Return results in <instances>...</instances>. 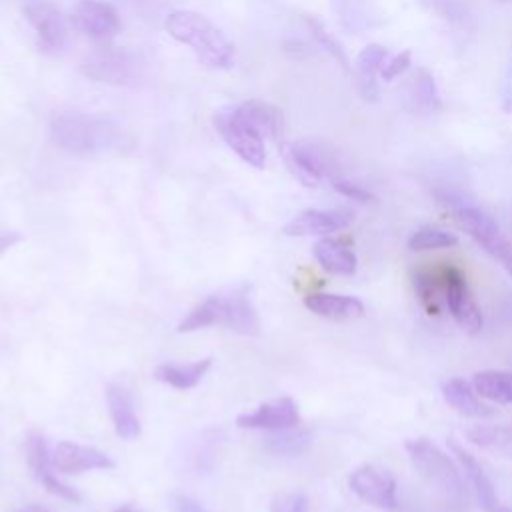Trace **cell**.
<instances>
[{"label":"cell","mask_w":512,"mask_h":512,"mask_svg":"<svg viewBox=\"0 0 512 512\" xmlns=\"http://www.w3.org/2000/svg\"><path fill=\"white\" fill-rule=\"evenodd\" d=\"M414 290L418 294V300L422 306L428 310V314H438L444 300H442V290H440V278L438 270H416L414 272Z\"/></svg>","instance_id":"27"},{"label":"cell","mask_w":512,"mask_h":512,"mask_svg":"<svg viewBox=\"0 0 512 512\" xmlns=\"http://www.w3.org/2000/svg\"><path fill=\"white\" fill-rule=\"evenodd\" d=\"M40 482L44 484V488H46L50 494H56V496H60V498H64V500H70V502H80V494H78L74 488H70L68 484H64V482L54 474V470L48 472Z\"/></svg>","instance_id":"35"},{"label":"cell","mask_w":512,"mask_h":512,"mask_svg":"<svg viewBox=\"0 0 512 512\" xmlns=\"http://www.w3.org/2000/svg\"><path fill=\"white\" fill-rule=\"evenodd\" d=\"M304 306L322 318L348 322L364 316V304L354 296L344 294H326V292H312L304 296Z\"/></svg>","instance_id":"17"},{"label":"cell","mask_w":512,"mask_h":512,"mask_svg":"<svg viewBox=\"0 0 512 512\" xmlns=\"http://www.w3.org/2000/svg\"><path fill=\"white\" fill-rule=\"evenodd\" d=\"M312 254L316 262L330 274L338 276H352L356 272V254L350 246L336 238H320L312 246Z\"/></svg>","instance_id":"19"},{"label":"cell","mask_w":512,"mask_h":512,"mask_svg":"<svg viewBox=\"0 0 512 512\" xmlns=\"http://www.w3.org/2000/svg\"><path fill=\"white\" fill-rule=\"evenodd\" d=\"M80 72L94 82L124 86L136 82L140 76V64L128 50H100L82 60Z\"/></svg>","instance_id":"10"},{"label":"cell","mask_w":512,"mask_h":512,"mask_svg":"<svg viewBox=\"0 0 512 512\" xmlns=\"http://www.w3.org/2000/svg\"><path fill=\"white\" fill-rule=\"evenodd\" d=\"M466 436L472 444H476L480 448L512 456V422L474 426V428L466 430Z\"/></svg>","instance_id":"26"},{"label":"cell","mask_w":512,"mask_h":512,"mask_svg":"<svg viewBox=\"0 0 512 512\" xmlns=\"http://www.w3.org/2000/svg\"><path fill=\"white\" fill-rule=\"evenodd\" d=\"M172 508H174V512H208L200 502H196L194 498L184 496V494L172 496Z\"/></svg>","instance_id":"36"},{"label":"cell","mask_w":512,"mask_h":512,"mask_svg":"<svg viewBox=\"0 0 512 512\" xmlns=\"http://www.w3.org/2000/svg\"><path fill=\"white\" fill-rule=\"evenodd\" d=\"M438 278H440L442 300H444L446 308L450 310L452 318L456 320V324L468 334H478L484 324L482 310H480L464 274L452 264H442L438 268Z\"/></svg>","instance_id":"8"},{"label":"cell","mask_w":512,"mask_h":512,"mask_svg":"<svg viewBox=\"0 0 512 512\" xmlns=\"http://www.w3.org/2000/svg\"><path fill=\"white\" fill-rule=\"evenodd\" d=\"M106 402H108V410L114 422V430L120 438L124 440H134L140 436V420L134 412L132 400L128 396V392L120 386L110 384L106 388Z\"/></svg>","instance_id":"20"},{"label":"cell","mask_w":512,"mask_h":512,"mask_svg":"<svg viewBox=\"0 0 512 512\" xmlns=\"http://www.w3.org/2000/svg\"><path fill=\"white\" fill-rule=\"evenodd\" d=\"M502 108L512 114V60L508 64L506 70V78H504V88H502Z\"/></svg>","instance_id":"37"},{"label":"cell","mask_w":512,"mask_h":512,"mask_svg":"<svg viewBox=\"0 0 512 512\" xmlns=\"http://www.w3.org/2000/svg\"><path fill=\"white\" fill-rule=\"evenodd\" d=\"M424 6H428L430 10H436L440 14H444L446 18L448 16H454L456 12V4L452 0H420Z\"/></svg>","instance_id":"38"},{"label":"cell","mask_w":512,"mask_h":512,"mask_svg":"<svg viewBox=\"0 0 512 512\" xmlns=\"http://www.w3.org/2000/svg\"><path fill=\"white\" fill-rule=\"evenodd\" d=\"M308 444H310V434L306 430L284 428V430H276V434L268 438V446L280 454H298Z\"/></svg>","instance_id":"30"},{"label":"cell","mask_w":512,"mask_h":512,"mask_svg":"<svg viewBox=\"0 0 512 512\" xmlns=\"http://www.w3.org/2000/svg\"><path fill=\"white\" fill-rule=\"evenodd\" d=\"M166 32L188 46L202 64L210 68H230L234 64V46L226 34L206 16L194 10H174L164 20Z\"/></svg>","instance_id":"4"},{"label":"cell","mask_w":512,"mask_h":512,"mask_svg":"<svg viewBox=\"0 0 512 512\" xmlns=\"http://www.w3.org/2000/svg\"><path fill=\"white\" fill-rule=\"evenodd\" d=\"M444 202L450 206L454 222L512 276V244L502 234L498 224L480 208L458 198H446Z\"/></svg>","instance_id":"6"},{"label":"cell","mask_w":512,"mask_h":512,"mask_svg":"<svg viewBox=\"0 0 512 512\" xmlns=\"http://www.w3.org/2000/svg\"><path fill=\"white\" fill-rule=\"evenodd\" d=\"M444 400L462 416L468 418H488L494 414V408L484 404L474 388L462 378H450L442 384Z\"/></svg>","instance_id":"21"},{"label":"cell","mask_w":512,"mask_h":512,"mask_svg":"<svg viewBox=\"0 0 512 512\" xmlns=\"http://www.w3.org/2000/svg\"><path fill=\"white\" fill-rule=\"evenodd\" d=\"M26 458H28V466H30L32 474L36 476V480H42L48 472L54 470L46 440L36 432L28 434V438H26Z\"/></svg>","instance_id":"29"},{"label":"cell","mask_w":512,"mask_h":512,"mask_svg":"<svg viewBox=\"0 0 512 512\" xmlns=\"http://www.w3.org/2000/svg\"><path fill=\"white\" fill-rule=\"evenodd\" d=\"M448 446H450L452 454L458 458V462L462 466V472H464L468 484L472 486L480 508L486 510V512H512L510 508L500 504V500L496 496V490H494V484L488 478V474L484 472L482 464L468 450H464L454 438H448Z\"/></svg>","instance_id":"15"},{"label":"cell","mask_w":512,"mask_h":512,"mask_svg":"<svg viewBox=\"0 0 512 512\" xmlns=\"http://www.w3.org/2000/svg\"><path fill=\"white\" fill-rule=\"evenodd\" d=\"M282 158L290 174L304 186L312 188L318 186L322 178H336L338 164L332 152L310 140H298V142H288L280 146Z\"/></svg>","instance_id":"7"},{"label":"cell","mask_w":512,"mask_h":512,"mask_svg":"<svg viewBox=\"0 0 512 512\" xmlns=\"http://www.w3.org/2000/svg\"><path fill=\"white\" fill-rule=\"evenodd\" d=\"M52 142L74 156H98L120 150L126 142L124 130L110 118L84 114V112H60L50 122Z\"/></svg>","instance_id":"2"},{"label":"cell","mask_w":512,"mask_h":512,"mask_svg":"<svg viewBox=\"0 0 512 512\" xmlns=\"http://www.w3.org/2000/svg\"><path fill=\"white\" fill-rule=\"evenodd\" d=\"M112 512H142V510H138V508H134V506H128V504H122V506L114 508Z\"/></svg>","instance_id":"41"},{"label":"cell","mask_w":512,"mask_h":512,"mask_svg":"<svg viewBox=\"0 0 512 512\" xmlns=\"http://www.w3.org/2000/svg\"><path fill=\"white\" fill-rule=\"evenodd\" d=\"M352 220L354 212L348 208L304 210L296 218H292L282 230L288 236H324L348 228Z\"/></svg>","instance_id":"14"},{"label":"cell","mask_w":512,"mask_h":512,"mask_svg":"<svg viewBox=\"0 0 512 512\" xmlns=\"http://www.w3.org/2000/svg\"><path fill=\"white\" fill-rule=\"evenodd\" d=\"M332 12L340 28L352 34H364L382 20L374 0H332Z\"/></svg>","instance_id":"18"},{"label":"cell","mask_w":512,"mask_h":512,"mask_svg":"<svg viewBox=\"0 0 512 512\" xmlns=\"http://www.w3.org/2000/svg\"><path fill=\"white\" fill-rule=\"evenodd\" d=\"M52 466L64 474H80L86 470H110L114 468V460L92 446L58 442L52 454Z\"/></svg>","instance_id":"16"},{"label":"cell","mask_w":512,"mask_h":512,"mask_svg":"<svg viewBox=\"0 0 512 512\" xmlns=\"http://www.w3.org/2000/svg\"><path fill=\"white\" fill-rule=\"evenodd\" d=\"M226 326L232 332L254 336L258 334V314L250 298V286L240 284L224 294H212L202 300L176 326L178 332H194L206 326Z\"/></svg>","instance_id":"3"},{"label":"cell","mask_w":512,"mask_h":512,"mask_svg":"<svg viewBox=\"0 0 512 512\" xmlns=\"http://www.w3.org/2000/svg\"><path fill=\"white\" fill-rule=\"evenodd\" d=\"M306 24H308V28H310V32H312L316 44H318L322 50H326L342 68L348 70V58H346V54H344L340 42H338L336 38H332V36L324 30V26H322L318 20L306 18Z\"/></svg>","instance_id":"31"},{"label":"cell","mask_w":512,"mask_h":512,"mask_svg":"<svg viewBox=\"0 0 512 512\" xmlns=\"http://www.w3.org/2000/svg\"><path fill=\"white\" fill-rule=\"evenodd\" d=\"M212 124L222 140L246 164L264 168L266 138H278L282 132V112L262 100H246L228 104L214 112Z\"/></svg>","instance_id":"1"},{"label":"cell","mask_w":512,"mask_h":512,"mask_svg":"<svg viewBox=\"0 0 512 512\" xmlns=\"http://www.w3.org/2000/svg\"><path fill=\"white\" fill-rule=\"evenodd\" d=\"M348 488L366 504L392 510L396 508V478L372 464H362L348 474Z\"/></svg>","instance_id":"11"},{"label":"cell","mask_w":512,"mask_h":512,"mask_svg":"<svg viewBox=\"0 0 512 512\" xmlns=\"http://www.w3.org/2000/svg\"><path fill=\"white\" fill-rule=\"evenodd\" d=\"M300 422L298 406L292 398H276L260 404L252 412H244L236 418L240 428H256V430H284L294 428Z\"/></svg>","instance_id":"13"},{"label":"cell","mask_w":512,"mask_h":512,"mask_svg":"<svg viewBox=\"0 0 512 512\" xmlns=\"http://www.w3.org/2000/svg\"><path fill=\"white\" fill-rule=\"evenodd\" d=\"M270 512H310V504H308L306 494L286 492L272 500Z\"/></svg>","instance_id":"32"},{"label":"cell","mask_w":512,"mask_h":512,"mask_svg":"<svg viewBox=\"0 0 512 512\" xmlns=\"http://www.w3.org/2000/svg\"><path fill=\"white\" fill-rule=\"evenodd\" d=\"M458 244V238L452 232H446L436 226H422L408 238V250L412 252H428L452 248Z\"/></svg>","instance_id":"28"},{"label":"cell","mask_w":512,"mask_h":512,"mask_svg":"<svg viewBox=\"0 0 512 512\" xmlns=\"http://www.w3.org/2000/svg\"><path fill=\"white\" fill-rule=\"evenodd\" d=\"M22 14L36 34L38 48L48 56H60L68 42L64 14L50 0H24Z\"/></svg>","instance_id":"9"},{"label":"cell","mask_w":512,"mask_h":512,"mask_svg":"<svg viewBox=\"0 0 512 512\" xmlns=\"http://www.w3.org/2000/svg\"><path fill=\"white\" fill-rule=\"evenodd\" d=\"M408 104L412 112L418 114H434L442 108V100L438 94V86L434 76L428 70H418L410 82Z\"/></svg>","instance_id":"25"},{"label":"cell","mask_w":512,"mask_h":512,"mask_svg":"<svg viewBox=\"0 0 512 512\" xmlns=\"http://www.w3.org/2000/svg\"><path fill=\"white\" fill-rule=\"evenodd\" d=\"M412 64V52L410 50H404L396 56H392L390 60H384L382 68H380V76L386 80V82H392L394 78H398L400 74H404Z\"/></svg>","instance_id":"33"},{"label":"cell","mask_w":512,"mask_h":512,"mask_svg":"<svg viewBox=\"0 0 512 512\" xmlns=\"http://www.w3.org/2000/svg\"><path fill=\"white\" fill-rule=\"evenodd\" d=\"M410 464L420 478L450 506L464 502V482L456 464L428 438H412L404 444Z\"/></svg>","instance_id":"5"},{"label":"cell","mask_w":512,"mask_h":512,"mask_svg":"<svg viewBox=\"0 0 512 512\" xmlns=\"http://www.w3.org/2000/svg\"><path fill=\"white\" fill-rule=\"evenodd\" d=\"M210 366H212V358H202L188 364H160L154 370V378L176 390H190L204 378Z\"/></svg>","instance_id":"23"},{"label":"cell","mask_w":512,"mask_h":512,"mask_svg":"<svg viewBox=\"0 0 512 512\" xmlns=\"http://www.w3.org/2000/svg\"><path fill=\"white\" fill-rule=\"evenodd\" d=\"M472 388L480 398L494 404H512V374L504 370H482L472 376Z\"/></svg>","instance_id":"24"},{"label":"cell","mask_w":512,"mask_h":512,"mask_svg":"<svg viewBox=\"0 0 512 512\" xmlns=\"http://www.w3.org/2000/svg\"><path fill=\"white\" fill-rule=\"evenodd\" d=\"M70 20L76 30L94 40H108L116 36L122 26L116 8L106 0H78Z\"/></svg>","instance_id":"12"},{"label":"cell","mask_w":512,"mask_h":512,"mask_svg":"<svg viewBox=\"0 0 512 512\" xmlns=\"http://www.w3.org/2000/svg\"><path fill=\"white\" fill-rule=\"evenodd\" d=\"M22 240V234L16 230H0V256Z\"/></svg>","instance_id":"39"},{"label":"cell","mask_w":512,"mask_h":512,"mask_svg":"<svg viewBox=\"0 0 512 512\" xmlns=\"http://www.w3.org/2000/svg\"><path fill=\"white\" fill-rule=\"evenodd\" d=\"M20 512H48V510L44 506H38V504H28Z\"/></svg>","instance_id":"40"},{"label":"cell","mask_w":512,"mask_h":512,"mask_svg":"<svg viewBox=\"0 0 512 512\" xmlns=\"http://www.w3.org/2000/svg\"><path fill=\"white\" fill-rule=\"evenodd\" d=\"M332 186H334V190L336 192H340L342 196H346V198H352V200H356V202H374L376 198H374V194L372 192H368L364 186H360V184H356V182H352V180H348V178H334L332 180Z\"/></svg>","instance_id":"34"},{"label":"cell","mask_w":512,"mask_h":512,"mask_svg":"<svg viewBox=\"0 0 512 512\" xmlns=\"http://www.w3.org/2000/svg\"><path fill=\"white\" fill-rule=\"evenodd\" d=\"M388 58V50L380 44H368L362 48V52L356 58V74H358V90L364 100H378V84L376 74H380V68L384 60Z\"/></svg>","instance_id":"22"}]
</instances>
